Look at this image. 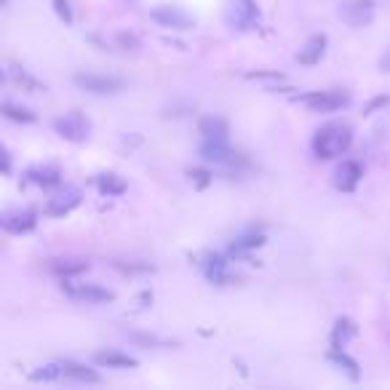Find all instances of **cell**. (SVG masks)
Masks as SVG:
<instances>
[{
	"label": "cell",
	"instance_id": "6da1fadb",
	"mask_svg": "<svg viewBox=\"0 0 390 390\" xmlns=\"http://www.w3.org/2000/svg\"><path fill=\"white\" fill-rule=\"evenodd\" d=\"M353 145V129L347 123H326L310 139V150L318 161H332L337 156H345Z\"/></svg>",
	"mask_w": 390,
	"mask_h": 390
},
{
	"label": "cell",
	"instance_id": "7a4b0ae2",
	"mask_svg": "<svg viewBox=\"0 0 390 390\" xmlns=\"http://www.w3.org/2000/svg\"><path fill=\"white\" fill-rule=\"evenodd\" d=\"M62 291L70 300L83 302V305H104V302H112V297H115L110 289H104L99 283H75L70 278H62Z\"/></svg>",
	"mask_w": 390,
	"mask_h": 390
},
{
	"label": "cell",
	"instance_id": "3957f363",
	"mask_svg": "<svg viewBox=\"0 0 390 390\" xmlns=\"http://www.w3.org/2000/svg\"><path fill=\"white\" fill-rule=\"evenodd\" d=\"M75 83H78L83 91L97 94V97L121 94V91L126 89V80L123 78H115V75H97V72H78V75H75Z\"/></svg>",
	"mask_w": 390,
	"mask_h": 390
},
{
	"label": "cell",
	"instance_id": "277c9868",
	"mask_svg": "<svg viewBox=\"0 0 390 390\" xmlns=\"http://www.w3.org/2000/svg\"><path fill=\"white\" fill-rule=\"evenodd\" d=\"M297 102H302L305 107H310L313 112H337L347 107L350 97L342 94V91H310V94L297 97Z\"/></svg>",
	"mask_w": 390,
	"mask_h": 390
},
{
	"label": "cell",
	"instance_id": "5b68a950",
	"mask_svg": "<svg viewBox=\"0 0 390 390\" xmlns=\"http://www.w3.org/2000/svg\"><path fill=\"white\" fill-rule=\"evenodd\" d=\"M54 129L56 134H62L65 139H70V142H86V136H89L91 131L89 121H86L80 112H67V115L56 118Z\"/></svg>",
	"mask_w": 390,
	"mask_h": 390
},
{
	"label": "cell",
	"instance_id": "8992f818",
	"mask_svg": "<svg viewBox=\"0 0 390 390\" xmlns=\"http://www.w3.org/2000/svg\"><path fill=\"white\" fill-rule=\"evenodd\" d=\"M340 16L350 27H367L374 22V3L372 0H342Z\"/></svg>",
	"mask_w": 390,
	"mask_h": 390
},
{
	"label": "cell",
	"instance_id": "52a82bcc",
	"mask_svg": "<svg viewBox=\"0 0 390 390\" xmlns=\"http://www.w3.org/2000/svg\"><path fill=\"white\" fill-rule=\"evenodd\" d=\"M150 16H153V22H158L161 27L179 30V33H185V30H193V27H195L193 16H188V13L174 9V6H158V9L150 11Z\"/></svg>",
	"mask_w": 390,
	"mask_h": 390
},
{
	"label": "cell",
	"instance_id": "ba28073f",
	"mask_svg": "<svg viewBox=\"0 0 390 390\" xmlns=\"http://www.w3.org/2000/svg\"><path fill=\"white\" fill-rule=\"evenodd\" d=\"M227 22L235 30H246L256 22V3L254 0H230L227 6Z\"/></svg>",
	"mask_w": 390,
	"mask_h": 390
},
{
	"label": "cell",
	"instance_id": "9c48e42d",
	"mask_svg": "<svg viewBox=\"0 0 390 390\" xmlns=\"http://www.w3.org/2000/svg\"><path fill=\"white\" fill-rule=\"evenodd\" d=\"M361 177H364V166L358 161H345L335 168V188L342 190V193H353Z\"/></svg>",
	"mask_w": 390,
	"mask_h": 390
},
{
	"label": "cell",
	"instance_id": "30bf717a",
	"mask_svg": "<svg viewBox=\"0 0 390 390\" xmlns=\"http://www.w3.org/2000/svg\"><path fill=\"white\" fill-rule=\"evenodd\" d=\"M78 203H80V190L67 188L65 193L48 198V203H45V214H48V217H65V214L72 212Z\"/></svg>",
	"mask_w": 390,
	"mask_h": 390
},
{
	"label": "cell",
	"instance_id": "8fae6325",
	"mask_svg": "<svg viewBox=\"0 0 390 390\" xmlns=\"http://www.w3.org/2000/svg\"><path fill=\"white\" fill-rule=\"evenodd\" d=\"M201 158L206 163H217V166H233L235 153L230 150L227 142H203L201 145Z\"/></svg>",
	"mask_w": 390,
	"mask_h": 390
},
{
	"label": "cell",
	"instance_id": "7c38bea8",
	"mask_svg": "<svg viewBox=\"0 0 390 390\" xmlns=\"http://www.w3.org/2000/svg\"><path fill=\"white\" fill-rule=\"evenodd\" d=\"M323 51H326V35H313L308 43L302 45V51L297 54V62L305 65V67H313L323 59Z\"/></svg>",
	"mask_w": 390,
	"mask_h": 390
},
{
	"label": "cell",
	"instance_id": "4fadbf2b",
	"mask_svg": "<svg viewBox=\"0 0 390 390\" xmlns=\"http://www.w3.org/2000/svg\"><path fill=\"white\" fill-rule=\"evenodd\" d=\"M198 129H201L203 142H227V134H230V129H227V121H224V118H217V115H209V118H203Z\"/></svg>",
	"mask_w": 390,
	"mask_h": 390
},
{
	"label": "cell",
	"instance_id": "5bb4252c",
	"mask_svg": "<svg viewBox=\"0 0 390 390\" xmlns=\"http://www.w3.org/2000/svg\"><path fill=\"white\" fill-rule=\"evenodd\" d=\"M48 270L59 278H75V276H83L89 270V262H83V259H51Z\"/></svg>",
	"mask_w": 390,
	"mask_h": 390
},
{
	"label": "cell",
	"instance_id": "9a60e30c",
	"mask_svg": "<svg viewBox=\"0 0 390 390\" xmlns=\"http://www.w3.org/2000/svg\"><path fill=\"white\" fill-rule=\"evenodd\" d=\"M94 361H97L99 367H107V369H134L136 367L134 358L121 353V350H99V353H94Z\"/></svg>",
	"mask_w": 390,
	"mask_h": 390
},
{
	"label": "cell",
	"instance_id": "2e32d148",
	"mask_svg": "<svg viewBox=\"0 0 390 390\" xmlns=\"http://www.w3.org/2000/svg\"><path fill=\"white\" fill-rule=\"evenodd\" d=\"M203 273H206V278L212 281V283H230L233 276H230V270H227V262H224L222 256H206V262H203Z\"/></svg>",
	"mask_w": 390,
	"mask_h": 390
},
{
	"label": "cell",
	"instance_id": "e0dca14e",
	"mask_svg": "<svg viewBox=\"0 0 390 390\" xmlns=\"http://www.w3.org/2000/svg\"><path fill=\"white\" fill-rule=\"evenodd\" d=\"M27 182H35V185L48 190V188H56V185L62 182V174H59L56 166H35L27 171Z\"/></svg>",
	"mask_w": 390,
	"mask_h": 390
},
{
	"label": "cell",
	"instance_id": "ac0fdd59",
	"mask_svg": "<svg viewBox=\"0 0 390 390\" xmlns=\"http://www.w3.org/2000/svg\"><path fill=\"white\" fill-rule=\"evenodd\" d=\"M62 374L67 379H75V382H91V385L99 382V374L94 369L78 364V361H62Z\"/></svg>",
	"mask_w": 390,
	"mask_h": 390
},
{
	"label": "cell",
	"instance_id": "d6986e66",
	"mask_svg": "<svg viewBox=\"0 0 390 390\" xmlns=\"http://www.w3.org/2000/svg\"><path fill=\"white\" fill-rule=\"evenodd\" d=\"M356 337V323L350 318H340L332 335V350H345V345Z\"/></svg>",
	"mask_w": 390,
	"mask_h": 390
},
{
	"label": "cell",
	"instance_id": "ffe728a7",
	"mask_svg": "<svg viewBox=\"0 0 390 390\" xmlns=\"http://www.w3.org/2000/svg\"><path fill=\"white\" fill-rule=\"evenodd\" d=\"M97 188H99L102 195H123L129 185L118 174H102V177H97Z\"/></svg>",
	"mask_w": 390,
	"mask_h": 390
},
{
	"label": "cell",
	"instance_id": "44dd1931",
	"mask_svg": "<svg viewBox=\"0 0 390 390\" xmlns=\"http://www.w3.org/2000/svg\"><path fill=\"white\" fill-rule=\"evenodd\" d=\"M35 227V214L33 212H24V214H13L6 220V230L11 235H22V233H30Z\"/></svg>",
	"mask_w": 390,
	"mask_h": 390
},
{
	"label": "cell",
	"instance_id": "7402d4cb",
	"mask_svg": "<svg viewBox=\"0 0 390 390\" xmlns=\"http://www.w3.org/2000/svg\"><path fill=\"white\" fill-rule=\"evenodd\" d=\"M0 115L9 118V121H13V123H33L35 121V112L24 110V107H19V104H11V102L0 104Z\"/></svg>",
	"mask_w": 390,
	"mask_h": 390
},
{
	"label": "cell",
	"instance_id": "603a6c76",
	"mask_svg": "<svg viewBox=\"0 0 390 390\" xmlns=\"http://www.w3.org/2000/svg\"><path fill=\"white\" fill-rule=\"evenodd\" d=\"M62 377H65L62 374V364H45V367H38L30 374V379H35V382H56Z\"/></svg>",
	"mask_w": 390,
	"mask_h": 390
},
{
	"label": "cell",
	"instance_id": "cb8c5ba5",
	"mask_svg": "<svg viewBox=\"0 0 390 390\" xmlns=\"http://www.w3.org/2000/svg\"><path fill=\"white\" fill-rule=\"evenodd\" d=\"M265 244V235H256V233H249V235H241L238 241L233 244V251L244 254V251H254L259 246Z\"/></svg>",
	"mask_w": 390,
	"mask_h": 390
},
{
	"label": "cell",
	"instance_id": "d4e9b609",
	"mask_svg": "<svg viewBox=\"0 0 390 390\" xmlns=\"http://www.w3.org/2000/svg\"><path fill=\"white\" fill-rule=\"evenodd\" d=\"M329 358L335 361L337 367L345 369V372H347V374H350L353 379H358V364H356V361H353L350 356H347V353H342V350H332V353H329Z\"/></svg>",
	"mask_w": 390,
	"mask_h": 390
},
{
	"label": "cell",
	"instance_id": "484cf974",
	"mask_svg": "<svg viewBox=\"0 0 390 390\" xmlns=\"http://www.w3.org/2000/svg\"><path fill=\"white\" fill-rule=\"evenodd\" d=\"M13 70V80L19 83V86H24L27 91H33V94H38V91H43V86H40V80H35L30 72H24V70L19 67H11Z\"/></svg>",
	"mask_w": 390,
	"mask_h": 390
},
{
	"label": "cell",
	"instance_id": "4316f807",
	"mask_svg": "<svg viewBox=\"0 0 390 390\" xmlns=\"http://www.w3.org/2000/svg\"><path fill=\"white\" fill-rule=\"evenodd\" d=\"M51 3H54L56 16H59V19H62L65 24H72V9H70L67 0H51Z\"/></svg>",
	"mask_w": 390,
	"mask_h": 390
},
{
	"label": "cell",
	"instance_id": "83f0119b",
	"mask_svg": "<svg viewBox=\"0 0 390 390\" xmlns=\"http://www.w3.org/2000/svg\"><path fill=\"white\" fill-rule=\"evenodd\" d=\"M190 177H193V182H198V188H206V185L212 182V174H209V171H203V168L190 171Z\"/></svg>",
	"mask_w": 390,
	"mask_h": 390
},
{
	"label": "cell",
	"instance_id": "f1b7e54d",
	"mask_svg": "<svg viewBox=\"0 0 390 390\" xmlns=\"http://www.w3.org/2000/svg\"><path fill=\"white\" fill-rule=\"evenodd\" d=\"M0 174H11V156L3 145H0Z\"/></svg>",
	"mask_w": 390,
	"mask_h": 390
},
{
	"label": "cell",
	"instance_id": "f546056e",
	"mask_svg": "<svg viewBox=\"0 0 390 390\" xmlns=\"http://www.w3.org/2000/svg\"><path fill=\"white\" fill-rule=\"evenodd\" d=\"M379 70H382V72H390V48H388V54L379 59Z\"/></svg>",
	"mask_w": 390,
	"mask_h": 390
},
{
	"label": "cell",
	"instance_id": "4dcf8cb0",
	"mask_svg": "<svg viewBox=\"0 0 390 390\" xmlns=\"http://www.w3.org/2000/svg\"><path fill=\"white\" fill-rule=\"evenodd\" d=\"M6 83V70H0V86Z\"/></svg>",
	"mask_w": 390,
	"mask_h": 390
}]
</instances>
